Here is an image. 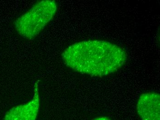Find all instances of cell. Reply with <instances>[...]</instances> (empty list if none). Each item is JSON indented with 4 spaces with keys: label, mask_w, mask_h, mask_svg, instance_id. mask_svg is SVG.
<instances>
[{
    "label": "cell",
    "mask_w": 160,
    "mask_h": 120,
    "mask_svg": "<svg viewBox=\"0 0 160 120\" xmlns=\"http://www.w3.org/2000/svg\"><path fill=\"white\" fill-rule=\"evenodd\" d=\"M136 110L141 120H160V94L148 91L139 96Z\"/></svg>",
    "instance_id": "3957f363"
},
{
    "label": "cell",
    "mask_w": 160,
    "mask_h": 120,
    "mask_svg": "<svg viewBox=\"0 0 160 120\" xmlns=\"http://www.w3.org/2000/svg\"><path fill=\"white\" fill-rule=\"evenodd\" d=\"M92 120H111L109 118L106 117H98L95 118L94 119Z\"/></svg>",
    "instance_id": "277c9868"
},
{
    "label": "cell",
    "mask_w": 160,
    "mask_h": 120,
    "mask_svg": "<svg viewBox=\"0 0 160 120\" xmlns=\"http://www.w3.org/2000/svg\"><path fill=\"white\" fill-rule=\"evenodd\" d=\"M64 64L74 71L102 77L117 72L126 63L128 55L116 44L104 40L83 41L66 48L62 54Z\"/></svg>",
    "instance_id": "6da1fadb"
},
{
    "label": "cell",
    "mask_w": 160,
    "mask_h": 120,
    "mask_svg": "<svg viewBox=\"0 0 160 120\" xmlns=\"http://www.w3.org/2000/svg\"><path fill=\"white\" fill-rule=\"evenodd\" d=\"M57 3L53 1L38 2L15 22L18 34L25 39L37 37L55 16Z\"/></svg>",
    "instance_id": "7a4b0ae2"
}]
</instances>
